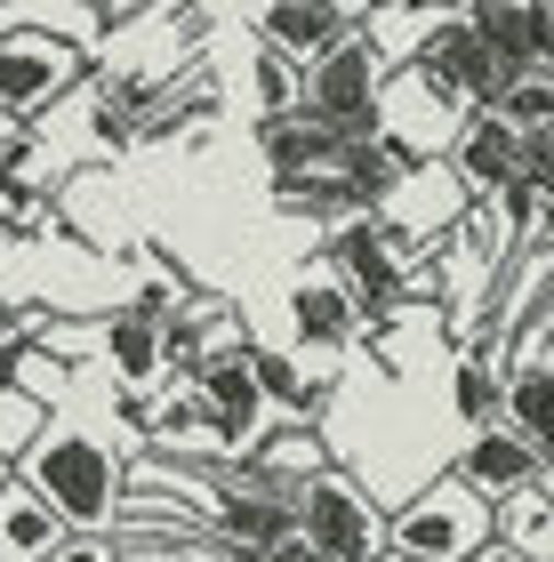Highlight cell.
<instances>
[{
	"mask_svg": "<svg viewBox=\"0 0 554 562\" xmlns=\"http://www.w3.org/2000/svg\"><path fill=\"white\" fill-rule=\"evenodd\" d=\"M507 426L539 450V474L554 467V370L546 362H515L507 370Z\"/></svg>",
	"mask_w": 554,
	"mask_h": 562,
	"instance_id": "20",
	"label": "cell"
},
{
	"mask_svg": "<svg viewBox=\"0 0 554 562\" xmlns=\"http://www.w3.org/2000/svg\"><path fill=\"white\" fill-rule=\"evenodd\" d=\"M450 482H466L483 506H498V498H515V491H531V482H539V450L522 442L507 418H498V426H474L466 450L450 458Z\"/></svg>",
	"mask_w": 554,
	"mask_h": 562,
	"instance_id": "14",
	"label": "cell"
},
{
	"mask_svg": "<svg viewBox=\"0 0 554 562\" xmlns=\"http://www.w3.org/2000/svg\"><path fill=\"white\" fill-rule=\"evenodd\" d=\"M185 394L201 402V418L217 434V458L225 467H241V458H258V442L273 434V411L258 394V370H249V353H225V362H201L185 378Z\"/></svg>",
	"mask_w": 554,
	"mask_h": 562,
	"instance_id": "9",
	"label": "cell"
},
{
	"mask_svg": "<svg viewBox=\"0 0 554 562\" xmlns=\"http://www.w3.org/2000/svg\"><path fill=\"white\" fill-rule=\"evenodd\" d=\"M507 353L498 346H459V370H450V411H459V426H498L507 418Z\"/></svg>",
	"mask_w": 554,
	"mask_h": 562,
	"instance_id": "19",
	"label": "cell"
},
{
	"mask_svg": "<svg viewBox=\"0 0 554 562\" xmlns=\"http://www.w3.org/2000/svg\"><path fill=\"white\" fill-rule=\"evenodd\" d=\"M249 89H258V121L297 113V65H282L273 48H258V57H249Z\"/></svg>",
	"mask_w": 554,
	"mask_h": 562,
	"instance_id": "25",
	"label": "cell"
},
{
	"mask_svg": "<svg viewBox=\"0 0 554 562\" xmlns=\"http://www.w3.org/2000/svg\"><path fill=\"white\" fill-rule=\"evenodd\" d=\"M0 130H9V121H0Z\"/></svg>",
	"mask_w": 554,
	"mask_h": 562,
	"instance_id": "32",
	"label": "cell"
},
{
	"mask_svg": "<svg viewBox=\"0 0 554 562\" xmlns=\"http://www.w3.org/2000/svg\"><path fill=\"white\" fill-rule=\"evenodd\" d=\"M490 539L498 547H515L522 562H554V498L539 491H515V498H498L490 506Z\"/></svg>",
	"mask_w": 554,
	"mask_h": 562,
	"instance_id": "22",
	"label": "cell"
},
{
	"mask_svg": "<svg viewBox=\"0 0 554 562\" xmlns=\"http://www.w3.org/2000/svg\"><path fill=\"white\" fill-rule=\"evenodd\" d=\"M258 562H321L306 539H282V547H273V554H258Z\"/></svg>",
	"mask_w": 554,
	"mask_h": 562,
	"instance_id": "27",
	"label": "cell"
},
{
	"mask_svg": "<svg viewBox=\"0 0 554 562\" xmlns=\"http://www.w3.org/2000/svg\"><path fill=\"white\" fill-rule=\"evenodd\" d=\"M273 210L282 217H314V225H346V217H370L354 193H346L338 169H314V177H273Z\"/></svg>",
	"mask_w": 554,
	"mask_h": 562,
	"instance_id": "23",
	"label": "cell"
},
{
	"mask_svg": "<svg viewBox=\"0 0 554 562\" xmlns=\"http://www.w3.org/2000/svg\"><path fill=\"white\" fill-rule=\"evenodd\" d=\"M201 530H210V547L225 562H258V554H273L282 539H297V498L241 458V467H217V491H210Z\"/></svg>",
	"mask_w": 554,
	"mask_h": 562,
	"instance_id": "4",
	"label": "cell"
},
{
	"mask_svg": "<svg viewBox=\"0 0 554 562\" xmlns=\"http://www.w3.org/2000/svg\"><path fill=\"white\" fill-rule=\"evenodd\" d=\"M483 547H490V506L450 474H434L410 506L386 515V554L402 562H474Z\"/></svg>",
	"mask_w": 554,
	"mask_h": 562,
	"instance_id": "3",
	"label": "cell"
},
{
	"mask_svg": "<svg viewBox=\"0 0 554 562\" xmlns=\"http://www.w3.org/2000/svg\"><path fill=\"white\" fill-rule=\"evenodd\" d=\"M442 169H450V186L483 210V201L522 186V130H507L498 113H466L459 130H450V145H442Z\"/></svg>",
	"mask_w": 554,
	"mask_h": 562,
	"instance_id": "10",
	"label": "cell"
},
{
	"mask_svg": "<svg viewBox=\"0 0 554 562\" xmlns=\"http://www.w3.org/2000/svg\"><path fill=\"white\" fill-rule=\"evenodd\" d=\"M9 474H16V467H9V458H0V491H9Z\"/></svg>",
	"mask_w": 554,
	"mask_h": 562,
	"instance_id": "30",
	"label": "cell"
},
{
	"mask_svg": "<svg viewBox=\"0 0 554 562\" xmlns=\"http://www.w3.org/2000/svg\"><path fill=\"white\" fill-rule=\"evenodd\" d=\"M410 234L386 217H346L321 234V273L346 290V305H354V322H362V338H377L394 314H402V266H410Z\"/></svg>",
	"mask_w": 554,
	"mask_h": 562,
	"instance_id": "2",
	"label": "cell"
},
{
	"mask_svg": "<svg viewBox=\"0 0 554 562\" xmlns=\"http://www.w3.org/2000/svg\"><path fill=\"white\" fill-rule=\"evenodd\" d=\"M507 130H554V72H507V89H498V105H490Z\"/></svg>",
	"mask_w": 554,
	"mask_h": 562,
	"instance_id": "24",
	"label": "cell"
},
{
	"mask_svg": "<svg viewBox=\"0 0 554 562\" xmlns=\"http://www.w3.org/2000/svg\"><path fill=\"white\" fill-rule=\"evenodd\" d=\"M386 81L394 72L370 57V41H338L330 57H314L306 72H297V113H314V121H330V130H386Z\"/></svg>",
	"mask_w": 554,
	"mask_h": 562,
	"instance_id": "7",
	"label": "cell"
},
{
	"mask_svg": "<svg viewBox=\"0 0 554 562\" xmlns=\"http://www.w3.org/2000/svg\"><path fill=\"white\" fill-rule=\"evenodd\" d=\"M290 329H297V346H314V353H346V346H362V322H354V305H346V290L330 273H306V281H290Z\"/></svg>",
	"mask_w": 554,
	"mask_h": 562,
	"instance_id": "16",
	"label": "cell"
},
{
	"mask_svg": "<svg viewBox=\"0 0 554 562\" xmlns=\"http://www.w3.org/2000/svg\"><path fill=\"white\" fill-rule=\"evenodd\" d=\"M48 562H121V547H113V530H72Z\"/></svg>",
	"mask_w": 554,
	"mask_h": 562,
	"instance_id": "26",
	"label": "cell"
},
{
	"mask_svg": "<svg viewBox=\"0 0 554 562\" xmlns=\"http://www.w3.org/2000/svg\"><path fill=\"white\" fill-rule=\"evenodd\" d=\"M65 539H72L65 515H57L41 491H24V482L9 474V491H0V562H48Z\"/></svg>",
	"mask_w": 554,
	"mask_h": 562,
	"instance_id": "18",
	"label": "cell"
},
{
	"mask_svg": "<svg viewBox=\"0 0 554 562\" xmlns=\"http://www.w3.org/2000/svg\"><path fill=\"white\" fill-rule=\"evenodd\" d=\"M377 137V130H370ZM354 130H330L314 113H282V121H258V153L273 161V177H314V169H338Z\"/></svg>",
	"mask_w": 554,
	"mask_h": 562,
	"instance_id": "15",
	"label": "cell"
},
{
	"mask_svg": "<svg viewBox=\"0 0 554 562\" xmlns=\"http://www.w3.org/2000/svg\"><path fill=\"white\" fill-rule=\"evenodd\" d=\"M97 353L113 362L121 394H137V402L169 386V370H161V329L137 322V314H105V322H97Z\"/></svg>",
	"mask_w": 554,
	"mask_h": 562,
	"instance_id": "17",
	"label": "cell"
},
{
	"mask_svg": "<svg viewBox=\"0 0 554 562\" xmlns=\"http://www.w3.org/2000/svg\"><path fill=\"white\" fill-rule=\"evenodd\" d=\"M89 57L65 41L33 33V24H0V121H41L48 105H65L72 89H81Z\"/></svg>",
	"mask_w": 554,
	"mask_h": 562,
	"instance_id": "8",
	"label": "cell"
},
{
	"mask_svg": "<svg viewBox=\"0 0 554 562\" xmlns=\"http://www.w3.org/2000/svg\"><path fill=\"white\" fill-rule=\"evenodd\" d=\"M16 482L57 506L65 530H113L121 498H129V450H121L113 434H97V426L57 418V426L33 434V450L16 458Z\"/></svg>",
	"mask_w": 554,
	"mask_h": 562,
	"instance_id": "1",
	"label": "cell"
},
{
	"mask_svg": "<svg viewBox=\"0 0 554 562\" xmlns=\"http://www.w3.org/2000/svg\"><path fill=\"white\" fill-rule=\"evenodd\" d=\"M474 562H522V554H515V547H498V539H490V547H483V554H474Z\"/></svg>",
	"mask_w": 554,
	"mask_h": 562,
	"instance_id": "28",
	"label": "cell"
},
{
	"mask_svg": "<svg viewBox=\"0 0 554 562\" xmlns=\"http://www.w3.org/2000/svg\"><path fill=\"white\" fill-rule=\"evenodd\" d=\"M338 41H354V9L346 0H265L258 9V48H273L297 72L314 57H330Z\"/></svg>",
	"mask_w": 554,
	"mask_h": 562,
	"instance_id": "13",
	"label": "cell"
},
{
	"mask_svg": "<svg viewBox=\"0 0 554 562\" xmlns=\"http://www.w3.org/2000/svg\"><path fill=\"white\" fill-rule=\"evenodd\" d=\"M418 81L426 105H442V121H466V113H490L498 89H507V72H498V57L483 41L466 33V16H442L434 33L418 41V57L402 65Z\"/></svg>",
	"mask_w": 554,
	"mask_h": 562,
	"instance_id": "6",
	"label": "cell"
},
{
	"mask_svg": "<svg viewBox=\"0 0 554 562\" xmlns=\"http://www.w3.org/2000/svg\"><path fill=\"white\" fill-rule=\"evenodd\" d=\"M225 353H249V329H241V305L234 297H185L178 314L161 322V370L169 378H193L201 362H225Z\"/></svg>",
	"mask_w": 554,
	"mask_h": 562,
	"instance_id": "12",
	"label": "cell"
},
{
	"mask_svg": "<svg viewBox=\"0 0 554 562\" xmlns=\"http://www.w3.org/2000/svg\"><path fill=\"white\" fill-rule=\"evenodd\" d=\"M297 539H306L321 562H377L386 554V506L370 498L362 474H314L306 491H297Z\"/></svg>",
	"mask_w": 554,
	"mask_h": 562,
	"instance_id": "5",
	"label": "cell"
},
{
	"mask_svg": "<svg viewBox=\"0 0 554 562\" xmlns=\"http://www.w3.org/2000/svg\"><path fill=\"white\" fill-rule=\"evenodd\" d=\"M377 562H402V554H377Z\"/></svg>",
	"mask_w": 554,
	"mask_h": 562,
	"instance_id": "31",
	"label": "cell"
},
{
	"mask_svg": "<svg viewBox=\"0 0 554 562\" xmlns=\"http://www.w3.org/2000/svg\"><path fill=\"white\" fill-rule=\"evenodd\" d=\"M539 491H546V498H554V467H546V474H539Z\"/></svg>",
	"mask_w": 554,
	"mask_h": 562,
	"instance_id": "29",
	"label": "cell"
},
{
	"mask_svg": "<svg viewBox=\"0 0 554 562\" xmlns=\"http://www.w3.org/2000/svg\"><path fill=\"white\" fill-rule=\"evenodd\" d=\"M459 16L498 57V72H554V0H474Z\"/></svg>",
	"mask_w": 554,
	"mask_h": 562,
	"instance_id": "11",
	"label": "cell"
},
{
	"mask_svg": "<svg viewBox=\"0 0 554 562\" xmlns=\"http://www.w3.org/2000/svg\"><path fill=\"white\" fill-rule=\"evenodd\" d=\"M249 467H258L265 482H282V491L297 498V491H306L314 474H330L338 458L321 450V434H314V426H273L265 442H258V458H249Z\"/></svg>",
	"mask_w": 554,
	"mask_h": 562,
	"instance_id": "21",
	"label": "cell"
}]
</instances>
